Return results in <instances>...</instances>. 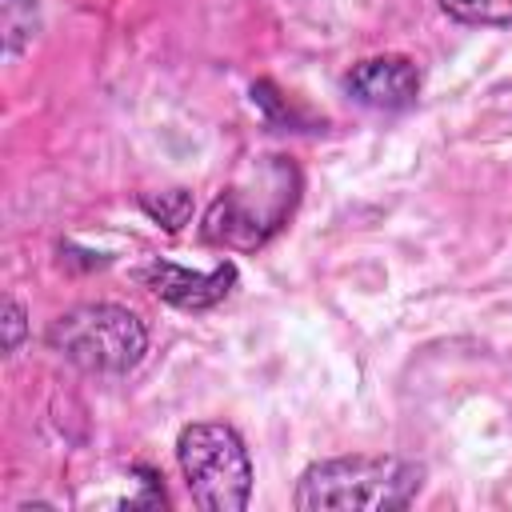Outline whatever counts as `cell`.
I'll return each instance as SVG.
<instances>
[{
    "mask_svg": "<svg viewBox=\"0 0 512 512\" xmlns=\"http://www.w3.org/2000/svg\"><path fill=\"white\" fill-rule=\"evenodd\" d=\"M48 348L80 372L92 376H124L148 352V328L136 312L120 304H76L60 312L48 332Z\"/></svg>",
    "mask_w": 512,
    "mask_h": 512,
    "instance_id": "3",
    "label": "cell"
},
{
    "mask_svg": "<svg viewBox=\"0 0 512 512\" xmlns=\"http://www.w3.org/2000/svg\"><path fill=\"white\" fill-rule=\"evenodd\" d=\"M296 196V164L284 156H260L232 188H224L212 200V208L204 212V240L232 252H252L284 228V220L296 208Z\"/></svg>",
    "mask_w": 512,
    "mask_h": 512,
    "instance_id": "2",
    "label": "cell"
},
{
    "mask_svg": "<svg viewBox=\"0 0 512 512\" xmlns=\"http://www.w3.org/2000/svg\"><path fill=\"white\" fill-rule=\"evenodd\" d=\"M424 484V468L400 456H332L300 472L292 504L300 512H348V508H408Z\"/></svg>",
    "mask_w": 512,
    "mask_h": 512,
    "instance_id": "1",
    "label": "cell"
},
{
    "mask_svg": "<svg viewBox=\"0 0 512 512\" xmlns=\"http://www.w3.org/2000/svg\"><path fill=\"white\" fill-rule=\"evenodd\" d=\"M176 460L188 496L204 512H240L252 496V456L236 428L220 420L188 424L176 436Z\"/></svg>",
    "mask_w": 512,
    "mask_h": 512,
    "instance_id": "4",
    "label": "cell"
},
{
    "mask_svg": "<svg viewBox=\"0 0 512 512\" xmlns=\"http://www.w3.org/2000/svg\"><path fill=\"white\" fill-rule=\"evenodd\" d=\"M0 28H4V52L20 56L32 44V36L40 32L36 0H0Z\"/></svg>",
    "mask_w": 512,
    "mask_h": 512,
    "instance_id": "7",
    "label": "cell"
},
{
    "mask_svg": "<svg viewBox=\"0 0 512 512\" xmlns=\"http://www.w3.org/2000/svg\"><path fill=\"white\" fill-rule=\"evenodd\" d=\"M24 320H28V316H24V304L8 296V304H4V352H16V348H20L24 328H28Z\"/></svg>",
    "mask_w": 512,
    "mask_h": 512,
    "instance_id": "10",
    "label": "cell"
},
{
    "mask_svg": "<svg viewBox=\"0 0 512 512\" xmlns=\"http://www.w3.org/2000/svg\"><path fill=\"white\" fill-rule=\"evenodd\" d=\"M140 280L148 284L152 296H160L164 304H172L180 312H208L236 288V264L224 260L208 272H192V268H180L172 260H152L140 272Z\"/></svg>",
    "mask_w": 512,
    "mask_h": 512,
    "instance_id": "5",
    "label": "cell"
},
{
    "mask_svg": "<svg viewBox=\"0 0 512 512\" xmlns=\"http://www.w3.org/2000/svg\"><path fill=\"white\" fill-rule=\"evenodd\" d=\"M140 208L156 220V224H164L168 232H180L184 224H188V216H192V196L184 192V188H172V192H160V196H140Z\"/></svg>",
    "mask_w": 512,
    "mask_h": 512,
    "instance_id": "9",
    "label": "cell"
},
{
    "mask_svg": "<svg viewBox=\"0 0 512 512\" xmlns=\"http://www.w3.org/2000/svg\"><path fill=\"white\" fill-rule=\"evenodd\" d=\"M440 8L456 24H472V28H504V24H512V0H440Z\"/></svg>",
    "mask_w": 512,
    "mask_h": 512,
    "instance_id": "8",
    "label": "cell"
},
{
    "mask_svg": "<svg viewBox=\"0 0 512 512\" xmlns=\"http://www.w3.org/2000/svg\"><path fill=\"white\" fill-rule=\"evenodd\" d=\"M344 92L372 112H404L420 96V68L408 56H368L352 64Z\"/></svg>",
    "mask_w": 512,
    "mask_h": 512,
    "instance_id": "6",
    "label": "cell"
}]
</instances>
